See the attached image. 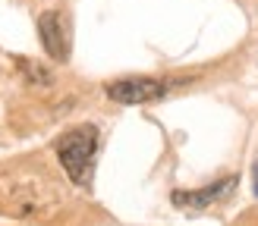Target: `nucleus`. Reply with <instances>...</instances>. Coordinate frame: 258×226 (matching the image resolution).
Listing matches in <instances>:
<instances>
[{
    "mask_svg": "<svg viewBox=\"0 0 258 226\" xmlns=\"http://www.w3.org/2000/svg\"><path fill=\"white\" fill-rule=\"evenodd\" d=\"M255 195H258V167H255Z\"/></svg>",
    "mask_w": 258,
    "mask_h": 226,
    "instance_id": "6",
    "label": "nucleus"
},
{
    "mask_svg": "<svg viewBox=\"0 0 258 226\" xmlns=\"http://www.w3.org/2000/svg\"><path fill=\"white\" fill-rule=\"evenodd\" d=\"M95 154H98V129H95L92 123L73 126V129H67L57 138L60 167H63V173L70 176V182H76V185H85L88 182Z\"/></svg>",
    "mask_w": 258,
    "mask_h": 226,
    "instance_id": "2",
    "label": "nucleus"
},
{
    "mask_svg": "<svg viewBox=\"0 0 258 226\" xmlns=\"http://www.w3.org/2000/svg\"><path fill=\"white\" fill-rule=\"evenodd\" d=\"M60 207V188L38 170H0V213L50 217Z\"/></svg>",
    "mask_w": 258,
    "mask_h": 226,
    "instance_id": "1",
    "label": "nucleus"
},
{
    "mask_svg": "<svg viewBox=\"0 0 258 226\" xmlns=\"http://www.w3.org/2000/svg\"><path fill=\"white\" fill-rule=\"evenodd\" d=\"M38 35H41V44L47 50L50 60H67L70 57V44H67V32H63L60 13L47 10L38 16Z\"/></svg>",
    "mask_w": 258,
    "mask_h": 226,
    "instance_id": "5",
    "label": "nucleus"
},
{
    "mask_svg": "<svg viewBox=\"0 0 258 226\" xmlns=\"http://www.w3.org/2000/svg\"><path fill=\"white\" fill-rule=\"evenodd\" d=\"M104 91L117 104H151V100H161L167 94V85L158 79H117L107 82Z\"/></svg>",
    "mask_w": 258,
    "mask_h": 226,
    "instance_id": "3",
    "label": "nucleus"
},
{
    "mask_svg": "<svg viewBox=\"0 0 258 226\" xmlns=\"http://www.w3.org/2000/svg\"><path fill=\"white\" fill-rule=\"evenodd\" d=\"M233 188H236V179L227 176V179L214 182V185H205V188H196V192H173V204L186 207V210H205V207H211L214 201L227 198Z\"/></svg>",
    "mask_w": 258,
    "mask_h": 226,
    "instance_id": "4",
    "label": "nucleus"
}]
</instances>
